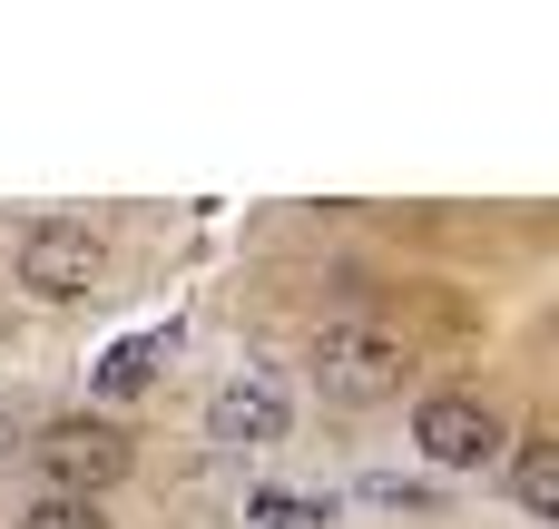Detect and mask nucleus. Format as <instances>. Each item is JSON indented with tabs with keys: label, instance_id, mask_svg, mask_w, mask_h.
<instances>
[{
	"label": "nucleus",
	"instance_id": "1",
	"mask_svg": "<svg viewBox=\"0 0 559 529\" xmlns=\"http://www.w3.org/2000/svg\"><path fill=\"white\" fill-rule=\"evenodd\" d=\"M314 383H324V402H383V393H403V334L364 324V314H334L314 334Z\"/></svg>",
	"mask_w": 559,
	"mask_h": 529
},
{
	"label": "nucleus",
	"instance_id": "2",
	"mask_svg": "<svg viewBox=\"0 0 559 529\" xmlns=\"http://www.w3.org/2000/svg\"><path fill=\"white\" fill-rule=\"evenodd\" d=\"M29 452H39V471H49L69 501H98L108 481H128V432H118V422H98V412H69V422H49Z\"/></svg>",
	"mask_w": 559,
	"mask_h": 529
},
{
	"label": "nucleus",
	"instance_id": "3",
	"mask_svg": "<svg viewBox=\"0 0 559 529\" xmlns=\"http://www.w3.org/2000/svg\"><path fill=\"white\" fill-rule=\"evenodd\" d=\"M413 442H423L432 471H491L511 432L491 422V402H472V393H432V402L413 412Z\"/></svg>",
	"mask_w": 559,
	"mask_h": 529
},
{
	"label": "nucleus",
	"instance_id": "4",
	"mask_svg": "<svg viewBox=\"0 0 559 529\" xmlns=\"http://www.w3.org/2000/svg\"><path fill=\"white\" fill-rule=\"evenodd\" d=\"M20 285H29L39 304H69V294H88V285H98V236H88V226H69V216H39V226H20Z\"/></svg>",
	"mask_w": 559,
	"mask_h": 529
},
{
	"label": "nucleus",
	"instance_id": "5",
	"mask_svg": "<svg viewBox=\"0 0 559 529\" xmlns=\"http://www.w3.org/2000/svg\"><path fill=\"white\" fill-rule=\"evenodd\" d=\"M206 442H226V452H265V442H285V393H275L265 373L216 383V393H206Z\"/></svg>",
	"mask_w": 559,
	"mask_h": 529
},
{
	"label": "nucleus",
	"instance_id": "6",
	"mask_svg": "<svg viewBox=\"0 0 559 529\" xmlns=\"http://www.w3.org/2000/svg\"><path fill=\"white\" fill-rule=\"evenodd\" d=\"M511 491H521L531 520H559V442H550V432H521V452H511Z\"/></svg>",
	"mask_w": 559,
	"mask_h": 529
},
{
	"label": "nucleus",
	"instance_id": "7",
	"mask_svg": "<svg viewBox=\"0 0 559 529\" xmlns=\"http://www.w3.org/2000/svg\"><path fill=\"white\" fill-rule=\"evenodd\" d=\"M167 344H177V334H128V344H108V363H98V393H108V402L147 393V383H157V363H167Z\"/></svg>",
	"mask_w": 559,
	"mask_h": 529
},
{
	"label": "nucleus",
	"instance_id": "8",
	"mask_svg": "<svg viewBox=\"0 0 559 529\" xmlns=\"http://www.w3.org/2000/svg\"><path fill=\"white\" fill-rule=\"evenodd\" d=\"M20 529H108L98 520V501H69V491H49V501H29Z\"/></svg>",
	"mask_w": 559,
	"mask_h": 529
},
{
	"label": "nucleus",
	"instance_id": "9",
	"mask_svg": "<svg viewBox=\"0 0 559 529\" xmlns=\"http://www.w3.org/2000/svg\"><path fill=\"white\" fill-rule=\"evenodd\" d=\"M0 452H10V412H0Z\"/></svg>",
	"mask_w": 559,
	"mask_h": 529
}]
</instances>
